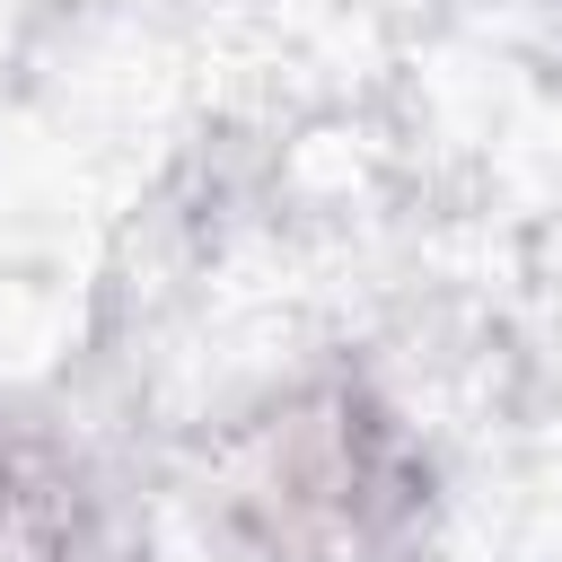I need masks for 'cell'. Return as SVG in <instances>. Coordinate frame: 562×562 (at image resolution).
Here are the masks:
<instances>
[{"label": "cell", "instance_id": "1", "mask_svg": "<svg viewBox=\"0 0 562 562\" xmlns=\"http://www.w3.org/2000/svg\"><path fill=\"white\" fill-rule=\"evenodd\" d=\"M413 492H422V474H413L395 422L351 386H316L281 422H263L237 457V483H228L237 527L290 562L369 553L413 509Z\"/></svg>", "mask_w": 562, "mask_h": 562}]
</instances>
